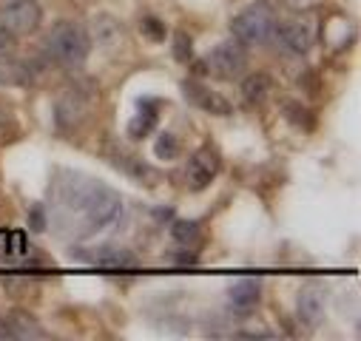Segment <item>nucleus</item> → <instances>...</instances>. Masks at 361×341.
Wrapping results in <instances>:
<instances>
[{
    "mask_svg": "<svg viewBox=\"0 0 361 341\" xmlns=\"http://www.w3.org/2000/svg\"><path fill=\"white\" fill-rule=\"evenodd\" d=\"M57 205L80 219L82 236L114 225L123 213V202L111 188H106L100 180H88L80 174H71L57 185Z\"/></svg>",
    "mask_w": 361,
    "mask_h": 341,
    "instance_id": "f257e3e1",
    "label": "nucleus"
},
{
    "mask_svg": "<svg viewBox=\"0 0 361 341\" xmlns=\"http://www.w3.org/2000/svg\"><path fill=\"white\" fill-rule=\"evenodd\" d=\"M46 51H49L57 63H63V66H68V68H77V66L88 57V51H92V40H88L85 26H80V23H74V20H60V23H54V29L49 32Z\"/></svg>",
    "mask_w": 361,
    "mask_h": 341,
    "instance_id": "f03ea898",
    "label": "nucleus"
},
{
    "mask_svg": "<svg viewBox=\"0 0 361 341\" xmlns=\"http://www.w3.org/2000/svg\"><path fill=\"white\" fill-rule=\"evenodd\" d=\"M276 32V12L270 0H256L253 6L233 18V37L242 46H259Z\"/></svg>",
    "mask_w": 361,
    "mask_h": 341,
    "instance_id": "7ed1b4c3",
    "label": "nucleus"
},
{
    "mask_svg": "<svg viewBox=\"0 0 361 341\" xmlns=\"http://www.w3.org/2000/svg\"><path fill=\"white\" fill-rule=\"evenodd\" d=\"M245 68H247V51L239 40L219 43L205 60V71H211L219 80H236L245 74Z\"/></svg>",
    "mask_w": 361,
    "mask_h": 341,
    "instance_id": "20e7f679",
    "label": "nucleus"
},
{
    "mask_svg": "<svg viewBox=\"0 0 361 341\" xmlns=\"http://www.w3.org/2000/svg\"><path fill=\"white\" fill-rule=\"evenodd\" d=\"M0 26L15 37L32 35L40 26V6L35 0H0Z\"/></svg>",
    "mask_w": 361,
    "mask_h": 341,
    "instance_id": "39448f33",
    "label": "nucleus"
},
{
    "mask_svg": "<svg viewBox=\"0 0 361 341\" xmlns=\"http://www.w3.org/2000/svg\"><path fill=\"white\" fill-rule=\"evenodd\" d=\"M219 174V154L211 145H202L185 165V185L188 191H205Z\"/></svg>",
    "mask_w": 361,
    "mask_h": 341,
    "instance_id": "423d86ee",
    "label": "nucleus"
},
{
    "mask_svg": "<svg viewBox=\"0 0 361 341\" xmlns=\"http://www.w3.org/2000/svg\"><path fill=\"white\" fill-rule=\"evenodd\" d=\"M88 103H92V97H85L80 89H66L57 103H54V114H57V123L63 128H77L85 123L88 117Z\"/></svg>",
    "mask_w": 361,
    "mask_h": 341,
    "instance_id": "0eeeda50",
    "label": "nucleus"
},
{
    "mask_svg": "<svg viewBox=\"0 0 361 341\" xmlns=\"http://www.w3.org/2000/svg\"><path fill=\"white\" fill-rule=\"evenodd\" d=\"M276 35H279V40H282L290 51L305 54V51H310L313 43H316V23H313L310 18H293V20L282 23Z\"/></svg>",
    "mask_w": 361,
    "mask_h": 341,
    "instance_id": "6e6552de",
    "label": "nucleus"
},
{
    "mask_svg": "<svg viewBox=\"0 0 361 341\" xmlns=\"http://www.w3.org/2000/svg\"><path fill=\"white\" fill-rule=\"evenodd\" d=\"M183 94H185L197 108H202V111H208V114H216V117H228V114H231V103H228L222 94L211 92L208 85H202V82L185 80V82H183Z\"/></svg>",
    "mask_w": 361,
    "mask_h": 341,
    "instance_id": "1a4fd4ad",
    "label": "nucleus"
},
{
    "mask_svg": "<svg viewBox=\"0 0 361 341\" xmlns=\"http://www.w3.org/2000/svg\"><path fill=\"white\" fill-rule=\"evenodd\" d=\"M296 316L302 324L316 327L324 318V290L319 285H305L296 296Z\"/></svg>",
    "mask_w": 361,
    "mask_h": 341,
    "instance_id": "9d476101",
    "label": "nucleus"
},
{
    "mask_svg": "<svg viewBox=\"0 0 361 341\" xmlns=\"http://www.w3.org/2000/svg\"><path fill=\"white\" fill-rule=\"evenodd\" d=\"M259 296H262V285H259V279H253V276H245V279L233 282V285H231V290H228L231 310H233V313H239V316H245V313L256 310Z\"/></svg>",
    "mask_w": 361,
    "mask_h": 341,
    "instance_id": "9b49d317",
    "label": "nucleus"
},
{
    "mask_svg": "<svg viewBox=\"0 0 361 341\" xmlns=\"http://www.w3.org/2000/svg\"><path fill=\"white\" fill-rule=\"evenodd\" d=\"M85 32H88V40L100 49H114L123 43V26L114 15H97L92 20V29H85Z\"/></svg>",
    "mask_w": 361,
    "mask_h": 341,
    "instance_id": "f8f14e48",
    "label": "nucleus"
},
{
    "mask_svg": "<svg viewBox=\"0 0 361 341\" xmlns=\"http://www.w3.org/2000/svg\"><path fill=\"white\" fill-rule=\"evenodd\" d=\"M270 92H274V82L267 74H250L242 80V97L247 106H262L270 97Z\"/></svg>",
    "mask_w": 361,
    "mask_h": 341,
    "instance_id": "ddd939ff",
    "label": "nucleus"
},
{
    "mask_svg": "<svg viewBox=\"0 0 361 341\" xmlns=\"http://www.w3.org/2000/svg\"><path fill=\"white\" fill-rule=\"evenodd\" d=\"M6 327H9V335H15V338H26V341L29 338H43V327L23 310H15L6 321Z\"/></svg>",
    "mask_w": 361,
    "mask_h": 341,
    "instance_id": "4468645a",
    "label": "nucleus"
},
{
    "mask_svg": "<svg viewBox=\"0 0 361 341\" xmlns=\"http://www.w3.org/2000/svg\"><path fill=\"white\" fill-rule=\"evenodd\" d=\"M88 262L92 265H97V268H131L134 262H131V256L126 253V250H120V247H97L92 256H88Z\"/></svg>",
    "mask_w": 361,
    "mask_h": 341,
    "instance_id": "2eb2a0df",
    "label": "nucleus"
},
{
    "mask_svg": "<svg viewBox=\"0 0 361 341\" xmlns=\"http://www.w3.org/2000/svg\"><path fill=\"white\" fill-rule=\"evenodd\" d=\"M171 236H173V242H176V244L191 247V244H197V242H200V236H202V225H200L197 219H179V222H173Z\"/></svg>",
    "mask_w": 361,
    "mask_h": 341,
    "instance_id": "dca6fc26",
    "label": "nucleus"
},
{
    "mask_svg": "<svg viewBox=\"0 0 361 341\" xmlns=\"http://www.w3.org/2000/svg\"><path fill=\"white\" fill-rule=\"evenodd\" d=\"M26 82H29V68L23 63L0 57V85H26Z\"/></svg>",
    "mask_w": 361,
    "mask_h": 341,
    "instance_id": "f3484780",
    "label": "nucleus"
},
{
    "mask_svg": "<svg viewBox=\"0 0 361 341\" xmlns=\"http://www.w3.org/2000/svg\"><path fill=\"white\" fill-rule=\"evenodd\" d=\"M154 154H157L159 159H176V156H179V142H176V137L168 134V131H162V134L157 137V142H154Z\"/></svg>",
    "mask_w": 361,
    "mask_h": 341,
    "instance_id": "a211bd4d",
    "label": "nucleus"
},
{
    "mask_svg": "<svg viewBox=\"0 0 361 341\" xmlns=\"http://www.w3.org/2000/svg\"><path fill=\"white\" fill-rule=\"evenodd\" d=\"M191 54H194L191 37H188L185 32H176V35H173V57H176L179 63H185V60H191Z\"/></svg>",
    "mask_w": 361,
    "mask_h": 341,
    "instance_id": "6ab92c4d",
    "label": "nucleus"
},
{
    "mask_svg": "<svg viewBox=\"0 0 361 341\" xmlns=\"http://www.w3.org/2000/svg\"><path fill=\"white\" fill-rule=\"evenodd\" d=\"M140 29H142V35H145L148 40H154V43H159V40L165 37V23L157 20V18H142V20H140Z\"/></svg>",
    "mask_w": 361,
    "mask_h": 341,
    "instance_id": "aec40b11",
    "label": "nucleus"
},
{
    "mask_svg": "<svg viewBox=\"0 0 361 341\" xmlns=\"http://www.w3.org/2000/svg\"><path fill=\"white\" fill-rule=\"evenodd\" d=\"M151 128H154V114H140V117H134V120L128 123V134H131L134 140H142Z\"/></svg>",
    "mask_w": 361,
    "mask_h": 341,
    "instance_id": "412c9836",
    "label": "nucleus"
},
{
    "mask_svg": "<svg viewBox=\"0 0 361 341\" xmlns=\"http://www.w3.org/2000/svg\"><path fill=\"white\" fill-rule=\"evenodd\" d=\"M15 49V35H9L4 26H0V57H9Z\"/></svg>",
    "mask_w": 361,
    "mask_h": 341,
    "instance_id": "4be33fe9",
    "label": "nucleus"
}]
</instances>
